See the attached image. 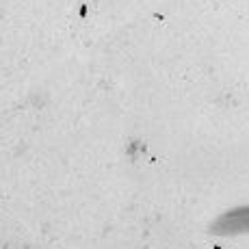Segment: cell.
<instances>
[{"mask_svg":"<svg viewBox=\"0 0 249 249\" xmlns=\"http://www.w3.org/2000/svg\"><path fill=\"white\" fill-rule=\"evenodd\" d=\"M214 234L219 236H236V234H249V206H238V208L228 210L226 214L213 223Z\"/></svg>","mask_w":249,"mask_h":249,"instance_id":"6da1fadb","label":"cell"}]
</instances>
